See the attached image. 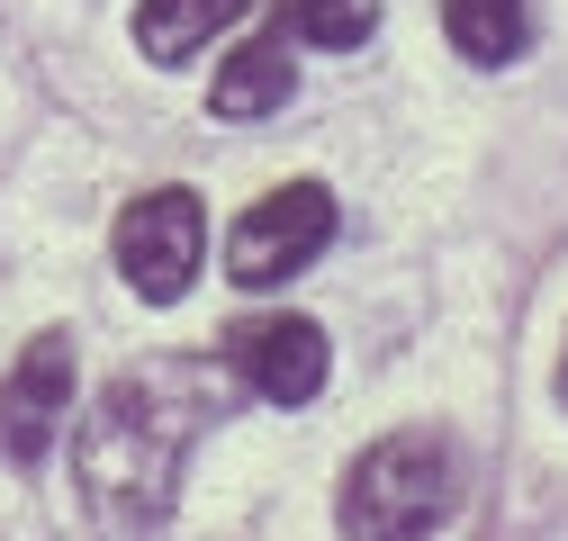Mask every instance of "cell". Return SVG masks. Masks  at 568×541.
I'll use <instances>...</instances> for the list:
<instances>
[{
  "label": "cell",
  "mask_w": 568,
  "mask_h": 541,
  "mask_svg": "<svg viewBox=\"0 0 568 541\" xmlns=\"http://www.w3.org/2000/svg\"><path fill=\"white\" fill-rule=\"evenodd\" d=\"M460 506V451L434 425H406L371 442L343 479V541H424Z\"/></svg>",
  "instance_id": "7a4b0ae2"
},
{
  "label": "cell",
  "mask_w": 568,
  "mask_h": 541,
  "mask_svg": "<svg viewBox=\"0 0 568 541\" xmlns=\"http://www.w3.org/2000/svg\"><path fill=\"white\" fill-rule=\"evenodd\" d=\"M235 370L226 361H199V353H163V361H126L73 433V469H82V497L118 523V532H154L172 514L181 488V460L190 442L226 416Z\"/></svg>",
  "instance_id": "6da1fadb"
},
{
  "label": "cell",
  "mask_w": 568,
  "mask_h": 541,
  "mask_svg": "<svg viewBox=\"0 0 568 541\" xmlns=\"http://www.w3.org/2000/svg\"><path fill=\"white\" fill-rule=\"evenodd\" d=\"M253 10V0H145L135 10V45H145V63H190L217 28H235Z\"/></svg>",
  "instance_id": "ba28073f"
},
{
  "label": "cell",
  "mask_w": 568,
  "mask_h": 541,
  "mask_svg": "<svg viewBox=\"0 0 568 541\" xmlns=\"http://www.w3.org/2000/svg\"><path fill=\"white\" fill-rule=\"evenodd\" d=\"M226 370L271 406H307L325 388V334L307 316H244L226 334Z\"/></svg>",
  "instance_id": "8992f818"
},
{
  "label": "cell",
  "mask_w": 568,
  "mask_h": 541,
  "mask_svg": "<svg viewBox=\"0 0 568 541\" xmlns=\"http://www.w3.org/2000/svg\"><path fill=\"white\" fill-rule=\"evenodd\" d=\"M280 28L298 45H362L379 28V0H280Z\"/></svg>",
  "instance_id": "30bf717a"
},
{
  "label": "cell",
  "mask_w": 568,
  "mask_h": 541,
  "mask_svg": "<svg viewBox=\"0 0 568 541\" xmlns=\"http://www.w3.org/2000/svg\"><path fill=\"white\" fill-rule=\"evenodd\" d=\"M63 416H73V334L45 325L19 353V370L0 379V451L19 469H37L54 451V433H63Z\"/></svg>",
  "instance_id": "5b68a950"
},
{
  "label": "cell",
  "mask_w": 568,
  "mask_h": 541,
  "mask_svg": "<svg viewBox=\"0 0 568 541\" xmlns=\"http://www.w3.org/2000/svg\"><path fill=\"white\" fill-rule=\"evenodd\" d=\"M443 28L469 63H515L532 19H524V0H443Z\"/></svg>",
  "instance_id": "9c48e42d"
},
{
  "label": "cell",
  "mask_w": 568,
  "mask_h": 541,
  "mask_svg": "<svg viewBox=\"0 0 568 541\" xmlns=\"http://www.w3.org/2000/svg\"><path fill=\"white\" fill-rule=\"evenodd\" d=\"M325 244H334V190H325V181H290V190L253 198V208L235 217V235H226V280L280 289V280L307 270Z\"/></svg>",
  "instance_id": "277c9868"
},
{
  "label": "cell",
  "mask_w": 568,
  "mask_h": 541,
  "mask_svg": "<svg viewBox=\"0 0 568 541\" xmlns=\"http://www.w3.org/2000/svg\"><path fill=\"white\" fill-rule=\"evenodd\" d=\"M290 37H253L217 63V91H207V109L217 118H271V109H290Z\"/></svg>",
  "instance_id": "52a82bcc"
},
{
  "label": "cell",
  "mask_w": 568,
  "mask_h": 541,
  "mask_svg": "<svg viewBox=\"0 0 568 541\" xmlns=\"http://www.w3.org/2000/svg\"><path fill=\"white\" fill-rule=\"evenodd\" d=\"M559 397H568V361H559Z\"/></svg>",
  "instance_id": "8fae6325"
},
{
  "label": "cell",
  "mask_w": 568,
  "mask_h": 541,
  "mask_svg": "<svg viewBox=\"0 0 568 541\" xmlns=\"http://www.w3.org/2000/svg\"><path fill=\"white\" fill-rule=\"evenodd\" d=\"M199 253H207V208H199V190L172 181V190L126 198V217H118V270H126V289L145 298V307L190 298Z\"/></svg>",
  "instance_id": "3957f363"
}]
</instances>
